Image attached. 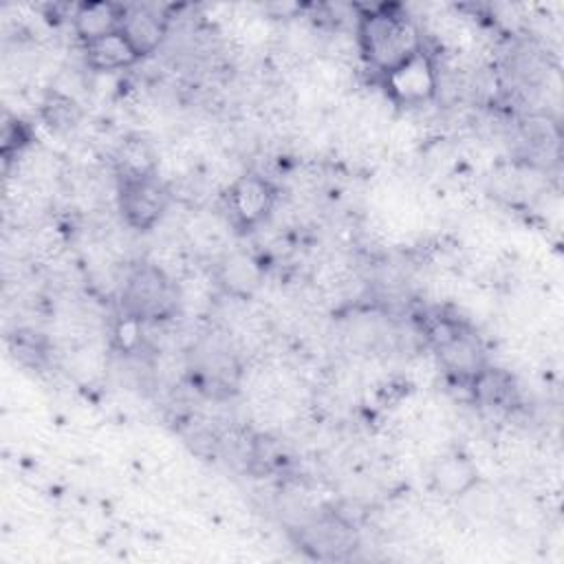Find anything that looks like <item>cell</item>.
<instances>
[{"mask_svg": "<svg viewBox=\"0 0 564 564\" xmlns=\"http://www.w3.org/2000/svg\"><path fill=\"white\" fill-rule=\"evenodd\" d=\"M170 205V189L156 174L119 178V209L126 223L134 229L154 227Z\"/></svg>", "mask_w": 564, "mask_h": 564, "instance_id": "3", "label": "cell"}, {"mask_svg": "<svg viewBox=\"0 0 564 564\" xmlns=\"http://www.w3.org/2000/svg\"><path fill=\"white\" fill-rule=\"evenodd\" d=\"M119 31L126 35L130 46L137 51L139 57L150 55L159 48L167 33V20L156 13L152 7L134 4L123 7V18Z\"/></svg>", "mask_w": 564, "mask_h": 564, "instance_id": "6", "label": "cell"}, {"mask_svg": "<svg viewBox=\"0 0 564 564\" xmlns=\"http://www.w3.org/2000/svg\"><path fill=\"white\" fill-rule=\"evenodd\" d=\"M115 165H117L119 178H137V176L156 174V156L143 139L123 141L119 145Z\"/></svg>", "mask_w": 564, "mask_h": 564, "instance_id": "10", "label": "cell"}, {"mask_svg": "<svg viewBox=\"0 0 564 564\" xmlns=\"http://www.w3.org/2000/svg\"><path fill=\"white\" fill-rule=\"evenodd\" d=\"M388 95L401 106H419L434 97L438 88V73L432 57L421 48L397 68L383 75Z\"/></svg>", "mask_w": 564, "mask_h": 564, "instance_id": "4", "label": "cell"}, {"mask_svg": "<svg viewBox=\"0 0 564 564\" xmlns=\"http://www.w3.org/2000/svg\"><path fill=\"white\" fill-rule=\"evenodd\" d=\"M275 203V189L264 176L245 174L227 192V207L234 223L240 227H253L262 223Z\"/></svg>", "mask_w": 564, "mask_h": 564, "instance_id": "5", "label": "cell"}, {"mask_svg": "<svg viewBox=\"0 0 564 564\" xmlns=\"http://www.w3.org/2000/svg\"><path fill=\"white\" fill-rule=\"evenodd\" d=\"M84 53H86V64L93 70H101V73L128 68L139 59L137 51L130 46V42L126 40V35L121 31H115L99 40L86 42Z\"/></svg>", "mask_w": 564, "mask_h": 564, "instance_id": "8", "label": "cell"}, {"mask_svg": "<svg viewBox=\"0 0 564 564\" xmlns=\"http://www.w3.org/2000/svg\"><path fill=\"white\" fill-rule=\"evenodd\" d=\"M474 390H476V394L482 403L502 405L511 397L513 386H511V379L505 372L480 368L474 375Z\"/></svg>", "mask_w": 564, "mask_h": 564, "instance_id": "11", "label": "cell"}, {"mask_svg": "<svg viewBox=\"0 0 564 564\" xmlns=\"http://www.w3.org/2000/svg\"><path fill=\"white\" fill-rule=\"evenodd\" d=\"M123 18V7L115 2H82L73 15L75 31L79 40L93 42L108 33L119 31Z\"/></svg>", "mask_w": 564, "mask_h": 564, "instance_id": "7", "label": "cell"}, {"mask_svg": "<svg viewBox=\"0 0 564 564\" xmlns=\"http://www.w3.org/2000/svg\"><path fill=\"white\" fill-rule=\"evenodd\" d=\"M223 282L231 293L245 295L258 284V269L247 256H234L223 271Z\"/></svg>", "mask_w": 564, "mask_h": 564, "instance_id": "12", "label": "cell"}, {"mask_svg": "<svg viewBox=\"0 0 564 564\" xmlns=\"http://www.w3.org/2000/svg\"><path fill=\"white\" fill-rule=\"evenodd\" d=\"M44 112L51 126L55 128H68L77 121V106L73 99L62 97V95H51L48 101L44 104Z\"/></svg>", "mask_w": 564, "mask_h": 564, "instance_id": "13", "label": "cell"}, {"mask_svg": "<svg viewBox=\"0 0 564 564\" xmlns=\"http://www.w3.org/2000/svg\"><path fill=\"white\" fill-rule=\"evenodd\" d=\"M357 44L370 66L383 75L423 48L412 18L399 7H377L359 18Z\"/></svg>", "mask_w": 564, "mask_h": 564, "instance_id": "1", "label": "cell"}, {"mask_svg": "<svg viewBox=\"0 0 564 564\" xmlns=\"http://www.w3.org/2000/svg\"><path fill=\"white\" fill-rule=\"evenodd\" d=\"M123 311L132 319H159L174 311L176 295L167 275L154 267H137L123 286Z\"/></svg>", "mask_w": 564, "mask_h": 564, "instance_id": "2", "label": "cell"}, {"mask_svg": "<svg viewBox=\"0 0 564 564\" xmlns=\"http://www.w3.org/2000/svg\"><path fill=\"white\" fill-rule=\"evenodd\" d=\"M478 482L476 465L463 454L441 458L432 469V487L449 498L467 494Z\"/></svg>", "mask_w": 564, "mask_h": 564, "instance_id": "9", "label": "cell"}]
</instances>
